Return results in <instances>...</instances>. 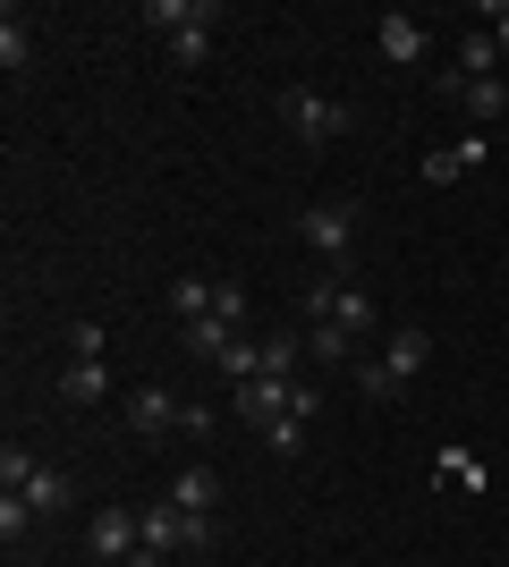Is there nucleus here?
I'll return each instance as SVG.
<instances>
[{"mask_svg":"<svg viewBox=\"0 0 509 567\" xmlns=\"http://www.w3.org/2000/svg\"><path fill=\"white\" fill-rule=\"evenodd\" d=\"M213 322H230V331H246V288H238V280H221V297H213Z\"/></svg>","mask_w":509,"mask_h":567,"instance_id":"27","label":"nucleus"},{"mask_svg":"<svg viewBox=\"0 0 509 567\" xmlns=\"http://www.w3.org/2000/svg\"><path fill=\"white\" fill-rule=\"evenodd\" d=\"M60 399H69V406H94V399H111V373H102V355H77L69 373H60Z\"/></svg>","mask_w":509,"mask_h":567,"instance_id":"16","label":"nucleus"},{"mask_svg":"<svg viewBox=\"0 0 509 567\" xmlns=\"http://www.w3.org/2000/svg\"><path fill=\"white\" fill-rule=\"evenodd\" d=\"M230 339H238V331H230V322H213V313H204V322H187V331H179V348H187L195 364H221V348H230Z\"/></svg>","mask_w":509,"mask_h":567,"instance_id":"20","label":"nucleus"},{"mask_svg":"<svg viewBox=\"0 0 509 567\" xmlns=\"http://www.w3.org/2000/svg\"><path fill=\"white\" fill-rule=\"evenodd\" d=\"M85 543H94V567H128L136 550H145V508H128V499L94 508V525H85Z\"/></svg>","mask_w":509,"mask_h":567,"instance_id":"4","label":"nucleus"},{"mask_svg":"<svg viewBox=\"0 0 509 567\" xmlns=\"http://www.w3.org/2000/svg\"><path fill=\"white\" fill-rule=\"evenodd\" d=\"M162 499H170V508H187V517H213V508H221V474L195 457V466L170 474V492H162Z\"/></svg>","mask_w":509,"mask_h":567,"instance_id":"10","label":"nucleus"},{"mask_svg":"<svg viewBox=\"0 0 509 567\" xmlns=\"http://www.w3.org/2000/svg\"><path fill=\"white\" fill-rule=\"evenodd\" d=\"M179 406H187V399H170L162 381H145V390H128V432L162 441V432H179Z\"/></svg>","mask_w":509,"mask_h":567,"instance_id":"8","label":"nucleus"},{"mask_svg":"<svg viewBox=\"0 0 509 567\" xmlns=\"http://www.w3.org/2000/svg\"><path fill=\"white\" fill-rule=\"evenodd\" d=\"M128 567H162V550H136V559H128Z\"/></svg>","mask_w":509,"mask_h":567,"instance_id":"31","label":"nucleus"},{"mask_svg":"<svg viewBox=\"0 0 509 567\" xmlns=\"http://www.w3.org/2000/svg\"><path fill=\"white\" fill-rule=\"evenodd\" d=\"M374 43H383L390 69H416V60H425V25H416L408 9H390V18H374Z\"/></svg>","mask_w":509,"mask_h":567,"instance_id":"11","label":"nucleus"},{"mask_svg":"<svg viewBox=\"0 0 509 567\" xmlns=\"http://www.w3.org/2000/svg\"><path fill=\"white\" fill-rule=\"evenodd\" d=\"M485 25H492V43L509 51V0H492V9H485Z\"/></svg>","mask_w":509,"mask_h":567,"instance_id":"30","label":"nucleus"},{"mask_svg":"<svg viewBox=\"0 0 509 567\" xmlns=\"http://www.w3.org/2000/svg\"><path fill=\"white\" fill-rule=\"evenodd\" d=\"M34 525H43V517H34V499H26V492H0V543H26Z\"/></svg>","mask_w":509,"mask_h":567,"instance_id":"25","label":"nucleus"},{"mask_svg":"<svg viewBox=\"0 0 509 567\" xmlns=\"http://www.w3.org/2000/svg\"><path fill=\"white\" fill-rule=\"evenodd\" d=\"M306 355L315 364H357V339L339 331V322H306Z\"/></svg>","mask_w":509,"mask_h":567,"instance_id":"21","label":"nucleus"},{"mask_svg":"<svg viewBox=\"0 0 509 567\" xmlns=\"http://www.w3.org/2000/svg\"><path fill=\"white\" fill-rule=\"evenodd\" d=\"M476 162H485V136H459V144H441V153H425V187H450V178H467Z\"/></svg>","mask_w":509,"mask_h":567,"instance_id":"13","label":"nucleus"},{"mask_svg":"<svg viewBox=\"0 0 509 567\" xmlns=\"http://www.w3.org/2000/svg\"><path fill=\"white\" fill-rule=\"evenodd\" d=\"M441 94H450V102H459L467 118H476V136H485L492 118L509 111V85H501V76H450V85H441Z\"/></svg>","mask_w":509,"mask_h":567,"instance_id":"7","label":"nucleus"},{"mask_svg":"<svg viewBox=\"0 0 509 567\" xmlns=\"http://www.w3.org/2000/svg\"><path fill=\"white\" fill-rule=\"evenodd\" d=\"M297 364H306V339H297V331H264V373L297 381Z\"/></svg>","mask_w":509,"mask_h":567,"instance_id":"22","label":"nucleus"},{"mask_svg":"<svg viewBox=\"0 0 509 567\" xmlns=\"http://www.w3.org/2000/svg\"><path fill=\"white\" fill-rule=\"evenodd\" d=\"M221 373H230V381H255V373H264V339L238 331L230 348H221Z\"/></svg>","mask_w":509,"mask_h":567,"instance_id":"24","label":"nucleus"},{"mask_svg":"<svg viewBox=\"0 0 509 567\" xmlns=\"http://www.w3.org/2000/svg\"><path fill=\"white\" fill-rule=\"evenodd\" d=\"M459 76H501V43H492V25H467V34H459Z\"/></svg>","mask_w":509,"mask_h":567,"instance_id":"18","label":"nucleus"},{"mask_svg":"<svg viewBox=\"0 0 509 567\" xmlns=\"http://www.w3.org/2000/svg\"><path fill=\"white\" fill-rule=\"evenodd\" d=\"M348 373H357V399H374V406H390V399H399V390H408V381L390 373L383 355H357V364H348Z\"/></svg>","mask_w":509,"mask_h":567,"instance_id":"19","label":"nucleus"},{"mask_svg":"<svg viewBox=\"0 0 509 567\" xmlns=\"http://www.w3.org/2000/svg\"><path fill=\"white\" fill-rule=\"evenodd\" d=\"M297 237L323 255V271H357V204L348 195H323L297 213Z\"/></svg>","mask_w":509,"mask_h":567,"instance_id":"2","label":"nucleus"},{"mask_svg":"<svg viewBox=\"0 0 509 567\" xmlns=\"http://www.w3.org/2000/svg\"><path fill=\"white\" fill-rule=\"evenodd\" d=\"M26 499H34V517H60V508L77 499L69 466H51V457H43V466H34V483H26Z\"/></svg>","mask_w":509,"mask_h":567,"instance_id":"17","label":"nucleus"},{"mask_svg":"<svg viewBox=\"0 0 509 567\" xmlns=\"http://www.w3.org/2000/svg\"><path fill=\"white\" fill-rule=\"evenodd\" d=\"M204 432H213V406L187 399V406H179V441H204Z\"/></svg>","mask_w":509,"mask_h":567,"instance_id":"29","label":"nucleus"},{"mask_svg":"<svg viewBox=\"0 0 509 567\" xmlns=\"http://www.w3.org/2000/svg\"><path fill=\"white\" fill-rule=\"evenodd\" d=\"M26 60H34V25H26V18H18V9H9V18H0V69L18 76V69H26Z\"/></svg>","mask_w":509,"mask_h":567,"instance_id":"23","label":"nucleus"},{"mask_svg":"<svg viewBox=\"0 0 509 567\" xmlns=\"http://www.w3.org/2000/svg\"><path fill=\"white\" fill-rule=\"evenodd\" d=\"M145 550H213V517H187V508H170V499H153L145 508Z\"/></svg>","mask_w":509,"mask_h":567,"instance_id":"5","label":"nucleus"},{"mask_svg":"<svg viewBox=\"0 0 509 567\" xmlns=\"http://www.w3.org/2000/svg\"><path fill=\"white\" fill-rule=\"evenodd\" d=\"M145 25L170 43V60H179V69H204L221 9H213V0H145Z\"/></svg>","mask_w":509,"mask_h":567,"instance_id":"1","label":"nucleus"},{"mask_svg":"<svg viewBox=\"0 0 509 567\" xmlns=\"http://www.w3.org/2000/svg\"><path fill=\"white\" fill-rule=\"evenodd\" d=\"M289 399H297V381H281V373H255V381H238V415L255 432H272L281 415H289Z\"/></svg>","mask_w":509,"mask_h":567,"instance_id":"6","label":"nucleus"},{"mask_svg":"<svg viewBox=\"0 0 509 567\" xmlns=\"http://www.w3.org/2000/svg\"><path fill=\"white\" fill-rule=\"evenodd\" d=\"M323 280H332V322H339L348 339H365L374 322H383V313H374V297L357 288V271H323Z\"/></svg>","mask_w":509,"mask_h":567,"instance_id":"9","label":"nucleus"},{"mask_svg":"<svg viewBox=\"0 0 509 567\" xmlns=\"http://www.w3.org/2000/svg\"><path fill=\"white\" fill-rule=\"evenodd\" d=\"M213 297H221V280L187 271V280H170V297H162V306L179 313V331H187V322H204V313H213Z\"/></svg>","mask_w":509,"mask_h":567,"instance_id":"14","label":"nucleus"},{"mask_svg":"<svg viewBox=\"0 0 509 567\" xmlns=\"http://www.w3.org/2000/svg\"><path fill=\"white\" fill-rule=\"evenodd\" d=\"M264 450H272V457H297V450H306V424H297V415H281V424L264 432Z\"/></svg>","mask_w":509,"mask_h":567,"instance_id":"28","label":"nucleus"},{"mask_svg":"<svg viewBox=\"0 0 509 567\" xmlns=\"http://www.w3.org/2000/svg\"><path fill=\"white\" fill-rule=\"evenodd\" d=\"M281 127H289L297 144H332V136H348V102L315 94V85H289V94H281Z\"/></svg>","mask_w":509,"mask_h":567,"instance_id":"3","label":"nucleus"},{"mask_svg":"<svg viewBox=\"0 0 509 567\" xmlns=\"http://www.w3.org/2000/svg\"><path fill=\"white\" fill-rule=\"evenodd\" d=\"M34 466H43V457L26 450V441H9V450H0V492H26V483H34Z\"/></svg>","mask_w":509,"mask_h":567,"instance_id":"26","label":"nucleus"},{"mask_svg":"<svg viewBox=\"0 0 509 567\" xmlns=\"http://www.w3.org/2000/svg\"><path fill=\"white\" fill-rule=\"evenodd\" d=\"M425 355H434V331H425V322H399V331L383 339V364H390L399 381H416V373H425Z\"/></svg>","mask_w":509,"mask_h":567,"instance_id":"12","label":"nucleus"},{"mask_svg":"<svg viewBox=\"0 0 509 567\" xmlns=\"http://www.w3.org/2000/svg\"><path fill=\"white\" fill-rule=\"evenodd\" d=\"M434 474L450 483V492H492V466H485L476 450H459V441H450V450L434 457Z\"/></svg>","mask_w":509,"mask_h":567,"instance_id":"15","label":"nucleus"}]
</instances>
